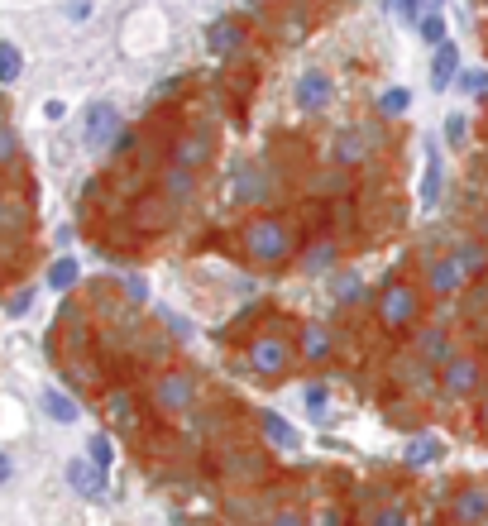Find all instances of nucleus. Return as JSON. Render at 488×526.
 I'll return each mask as SVG.
<instances>
[{
    "label": "nucleus",
    "instance_id": "obj_1",
    "mask_svg": "<svg viewBox=\"0 0 488 526\" xmlns=\"http://www.w3.org/2000/svg\"><path fill=\"white\" fill-rule=\"evenodd\" d=\"M235 249H240V259L249 263V268H259V273L297 268V254H302L297 230H292V220L283 216V211H254V216H244L240 235H235Z\"/></svg>",
    "mask_w": 488,
    "mask_h": 526
},
{
    "label": "nucleus",
    "instance_id": "obj_2",
    "mask_svg": "<svg viewBox=\"0 0 488 526\" xmlns=\"http://www.w3.org/2000/svg\"><path fill=\"white\" fill-rule=\"evenodd\" d=\"M426 302H431V297H426L422 283L393 273L374 297V326L383 330L388 340H407V335H417V330L426 326Z\"/></svg>",
    "mask_w": 488,
    "mask_h": 526
},
{
    "label": "nucleus",
    "instance_id": "obj_3",
    "mask_svg": "<svg viewBox=\"0 0 488 526\" xmlns=\"http://www.w3.org/2000/svg\"><path fill=\"white\" fill-rule=\"evenodd\" d=\"M240 364H244V373L259 378V383H283V378H292V369L302 364V354H297V340H292L288 330L264 326L244 340Z\"/></svg>",
    "mask_w": 488,
    "mask_h": 526
},
{
    "label": "nucleus",
    "instance_id": "obj_4",
    "mask_svg": "<svg viewBox=\"0 0 488 526\" xmlns=\"http://www.w3.org/2000/svg\"><path fill=\"white\" fill-rule=\"evenodd\" d=\"M201 373L197 364H163L149 383V412L168 421H182V417H197L201 407Z\"/></svg>",
    "mask_w": 488,
    "mask_h": 526
},
{
    "label": "nucleus",
    "instance_id": "obj_5",
    "mask_svg": "<svg viewBox=\"0 0 488 526\" xmlns=\"http://www.w3.org/2000/svg\"><path fill=\"white\" fill-rule=\"evenodd\" d=\"M488 388V364L479 350H455L441 364V393L436 402L445 407H460V402H479Z\"/></svg>",
    "mask_w": 488,
    "mask_h": 526
},
{
    "label": "nucleus",
    "instance_id": "obj_6",
    "mask_svg": "<svg viewBox=\"0 0 488 526\" xmlns=\"http://www.w3.org/2000/svg\"><path fill=\"white\" fill-rule=\"evenodd\" d=\"M388 144V134L378 130L374 120H355V125H340V130L326 139V158L340 173H359L364 163H374V154Z\"/></svg>",
    "mask_w": 488,
    "mask_h": 526
},
{
    "label": "nucleus",
    "instance_id": "obj_7",
    "mask_svg": "<svg viewBox=\"0 0 488 526\" xmlns=\"http://www.w3.org/2000/svg\"><path fill=\"white\" fill-rule=\"evenodd\" d=\"M422 287H426V297H431V302H460L474 283H469V273L460 268V259L445 249V254H431V259H426Z\"/></svg>",
    "mask_w": 488,
    "mask_h": 526
},
{
    "label": "nucleus",
    "instance_id": "obj_8",
    "mask_svg": "<svg viewBox=\"0 0 488 526\" xmlns=\"http://www.w3.org/2000/svg\"><path fill=\"white\" fill-rule=\"evenodd\" d=\"M445 526H488V479L455 483L445 498Z\"/></svg>",
    "mask_w": 488,
    "mask_h": 526
},
{
    "label": "nucleus",
    "instance_id": "obj_9",
    "mask_svg": "<svg viewBox=\"0 0 488 526\" xmlns=\"http://www.w3.org/2000/svg\"><path fill=\"white\" fill-rule=\"evenodd\" d=\"M340 263H345V240L340 235H316V240L302 244L297 273H307V278H335Z\"/></svg>",
    "mask_w": 488,
    "mask_h": 526
},
{
    "label": "nucleus",
    "instance_id": "obj_10",
    "mask_svg": "<svg viewBox=\"0 0 488 526\" xmlns=\"http://www.w3.org/2000/svg\"><path fill=\"white\" fill-rule=\"evenodd\" d=\"M292 101L302 115H321V110H331L335 101V77L326 67H302V77H297V87H292Z\"/></svg>",
    "mask_w": 488,
    "mask_h": 526
},
{
    "label": "nucleus",
    "instance_id": "obj_11",
    "mask_svg": "<svg viewBox=\"0 0 488 526\" xmlns=\"http://www.w3.org/2000/svg\"><path fill=\"white\" fill-rule=\"evenodd\" d=\"M125 130V120H120V106L115 101H91L87 115H82V139H87L91 149H111L115 139Z\"/></svg>",
    "mask_w": 488,
    "mask_h": 526
},
{
    "label": "nucleus",
    "instance_id": "obj_12",
    "mask_svg": "<svg viewBox=\"0 0 488 526\" xmlns=\"http://www.w3.org/2000/svg\"><path fill=\"white\" fill-rule=\"evenodd\" d=\"M211 158H216V139H211V130H182L178 139H173V149H168V163L192 168V173H206Z\"/></svg>",
    "mask_w": 488,
    "mask_h": 526
},
{
    "label": "nucleus",
    "instance_id": "obj_13",
    "mask_svg": "<svg viewBox=\"0 0 488 526\" xmlns=\"http://www.w3.org/2000/svg\"><path fill=\"white\" fill-rule=\"evenodd\" d=\"M101 402H106L101 412H106L115 436H139V431H144V412H139V397H134L130 388H106Z\"/></svg>",
    "mask_w": 488,
    "mask_h": 526
},
{
    "label": "nucleus",
    "instance_id": "obj_14",
    "mask_svg": "<svg viewBox=\"0 0 488 526\" xmlns=\"http://www.w3.org/2000/svg\"><path fill=\"white\" fill-rule=\"evenodd\" d=\"M197 192H201V173H192V168L168 163V168H163V177H158V197H163V206H168V211H187V206L197 201Z\"/></svg>",
    "mask_w": 488,
    "mask_h": 526
},
{
    "label": "nucleus",
    "instance_id": "obj_15",
    "mask_svg": "<svg viewBox=\"0 0 488 526\" xmlns=\"http://www.w3.org/2000/svg\"><path fill=\"white\" fill-rule=\"evenodd\" d=\"M445 197V163H441V144L426 139L422 144V187H417V201H422V216H431Z\"/></svg>",
    "mask_w": 488,
    "mask_h": 526
},
{
    "label": "nucleus",
    "instance_id": "obj_16",
    "mask_svg": "<svg viewBox=\"0 0 488 526\" xmlns=\"http://www.w3.org/2000/svg\"><path fill=\"white\" fill-rule=\"evenodd\" d=\"M63 479H67V488L82 498V503H106V483H111V474H101L91 460H67V469H63Z\"/></svg>",
    "mask_w": 488,
    "mask_h": 526
},
{
    "label": "nucleus",
    "instance_id": "obj_17",
    "mask_svg": "<svg viewBox=\"0 0 488 526\" xmlns=\"http://www.w3.org/2000/svg\"><path fill=\"white\" fill-rule=\"evenodd\" d=\"M297 354H302V364H307V369L331 364V359H335V330L321 326V321H307V326L297 330Z\"/></svg>",
    "mask_w": 488,
    "mask_h": 526
},
{
    "label": "nucleus",
    "instance_id": "obj_18",
    "mask_svg": "<svg viewBox=\"0 0 488 526\" xmlns=\"http://www.w3.org/2000/svg\"><path fill=\"white\" fill-rule=\"evenodd\" d=\"M244 39H249V29H244L240 15H221V20L206 24V48H211L216 58H235V53H244Z\"/></svg>",
    "mask_w": 488,
    "mask_h": 526
},
{
    "label": "nucleus",
    "instance_id": "obj_19",
    "mask_svg": "<svg viewBox=\"0 0 488 526\" xmlns=\"http://www.w3.org/2000/svg\"><path fill=\"white\" fill-rule=\"evenodd\" d=\"M455 350H460V345H455V330H450V326H436V321H426V326L412 335V354L431 359L436 369H441V364H445V359H450Z\"/></svg>",
    "mask_w": 488,
    "mask_h": 526
},
{
    "label": "nucleus",
    "instance_id": "obj_20",
    "mask_svg": "<svg viewBox=\"0 0 488 526\" xmlns=\"http://www.w3.org/2000/svg\"><path fill=\"white\" fill-rule=\"evenodd\" d=\"M254 421H259V436H264L273 450H297V445H302L297 426H292L283 412H273V407H259V412H254Z\"/></svg>",
    "mask_w": 488,
    "mask_h": 526
},
{
    "label": "nucleus",
    "instance_id": "obj_21",
    "mask_svg": "<svg viewBox=\"0 0 488 526\" xmlns=\"http://www.w3.org/2000/svg\"><path fill=\"white\" fill-rule=\"evenodd\" d=\"M331 287H335V292H331L335 307H345V311H350V307H364V302L374 307V297H378V287H364V278H359L355 268H340Z\"/></svg>",
    "mask_w": 488,
    "mask_h": 526
},
{
    "label": "nucleus",
    "instance_id": "obj_22",
    "mask_svg": "<svg viewBox=\"0 0 488 526\" xmlns=\"http://www.w3.org/2000/svg\"><path fill=\"white\" fill-rule=\"evenodd\" d=\"M450 254L460 259V268L469 273V283H484L488 278V244L479 235H460V240L450 244Z\"/></svg>",
    "mask_w": 488,
    "mask_h": 526
},
{
    "label": "nucleus",
    "instance_id": "obj_23",
    "mask_svg": "<svg viewBox=\"0 0 488 526\" xmlns=\"http://www.w3.org/2000/svg\"><path fill=\"white\" fill-rule=\"evenodd\" d=\"M0 230H5V244L20 249V240L29 235V201L20 192H5V206H0Z\"/></svg>",
    "mask_w": 488,
    "mask_h": 526
},
{
    "label": "nucleus",
    "instance_id": "obj_24",
    "mask_svg": "<svg viewBox=\"0 0 488 526\" xmlns=\"http://www.w3.org/2000/svg\"><path fill=\"white\" fill-rule=\"evenodd\" d=\"M460 82V44L450 39V44L431 48V87L436 91H450Z\"/></svg>",
    "mask_w": 488,
    "mask_h": 526
},
{
    "label": "nucleus",
    "instance_id": "obj_25",
    "mask_svg": "<svg viewBox=\"0 0 488 526\" xmlns=\"http://www.w3.org/2000/svg\"><path fill=\"white\" fill-rule=\"evenodd\" d=\"M39 407H44V417L58 421V426H77V417H82L77 397L63 393V388H44V393H39Z\"/></svg>",
    "mask_w": 488,
    "mask_h": 526
},
{
    "label": "nucleus",
    "instance_id": "obj_26",
    "mask_svg": "<svg viewBox=\"0 0 488 526\" xmlns=\"http://www.w3.org/2000/svg\"><path fill=\"white\" fill-rule=\"evenodd\" d=\"M412 110V91L407 87H383L374 96V120H402Z\"/></svg>",
    "mask_w": 488,
    "mask_h": 526
},
{
    "label": "nucleus",
    "instance_id": "obj_27",
    "mask_svg": "<svg viewBox=\"0 0 488 526\" xmlns=\"http://www.w3.org/2000/svg\"><path fill=\"white\" fill-rule=\"evenodd\" d=\"M48 292H72V287L82 283V263H77V254H63V259L48 263Z\"/></svg>",
    "mask_w": 488,
    "mask_h": 526
},
{
    "label": "nucleus",
    "instance_id": "obj_28",
    "mask_svg": "<svg viewBox=\"0 0 488 526\" xmlns=\"http://www.w3.org/2000/svg\"><path fill=\"white\" fill-rule=\"evenodd\" d=\"M302 407H307L316 421L331 417V383H326V378H307V383H302Z\"/></svg>",
    "mask_w": 488,
    "mask_h": 526
},
{
    "label": "nucleus",
    "instance_id": "obj_29",
    "mask_svg": "<svg viewBox=\"0 0 488 526\" xmlns=\"http://www.w3.org/2000/svg\"><path fill=\"white\" fill-rule=\"evenodd\" d=\"M369 526H417V522H412V507H407V498H388L383 507H374Z\"/></svg>",
    "mask_w": 488,
    "mask_h": 526
},
{
    "label": "nucleus",
    "instance_id": "obj_30",
    "mask_svg": "<svg viewBox=\"0 0 488 526\" xmlns=\"http://www.w3.org/2000/svg\"><path fill=\"white\" fill-rule=\"evenodd\" d=\"M87 460L101 469V474H111L115 469V440L106 436V431H91L87 436Z\"/></svg>",
    "mask_w": 488,
    "mask_h": 526
},
{
    "label": "nucleus",
    "instance_id": "obj_31",
    "mask_svg": "<svg viewBox=\"0 0 488 526\" xmlns=\"http://www.w3.org/2000/svg\"><path fill=\"white\" fill-rule=\"evenodd\" d=\"M20 72H24V53L15 39H5L0 44V87H15L20 82Z\"/></svg>",
    "mask_w": 488,
    "mask_h": 526
},
{
    "label": "nucleus",
    "instance_id": "obj_32",
    "mask_svg": "<svg viewBox=\"0 0 488 526\" xmlns=\"http://www.w3.org/2000/svg\"><path fill=\"white\" fill-rule=\"evenodd\" d=\"M264 526H311V512L297 503H283V507H268L264 517H259Z\"/></svg>",
    "mask_w": 488,
    "mask_h": 526
},
{
    "label": "nucleus",
    "instance_id": "obj_33",
    "mask_svg": "<svg viewBox=\"0 0 488 526\" xmlns=\"http://www.w3.org/2000/svg\"><path fill=\"white\" fill-rule=\"evenodd\" d=\"M441 455H445V445L436 436H417L407 445V464H412V469H417V464H436Z\"/></svg>",
    "mask_w": 488,
    "mask_h": 526
},
{
    "label": "nucleus",
    "instance_id": "obj_34",
    "mask_svg": "<svg viewBox=\"0 0 488 526\" xmlns=\"http://www.w3.org/2000/svg\"><path fill=\"white\" fill-rule=\"evenodd\" d=\"M0 163H5L10 177H20V130H15V125L0 130Z\"/></svg>",
    "mask_w": 488,
    "mask_h": 526
},
{
    "label": "nucleus",
    "instance_id": "obj_35",
    "mask_svg": "<svg viewBox=\"0 0 488 526\" xmlns=\"http://www.w3.org/2000/svg\"><path fill=\"white\" fill-rule=\"evenodd\" d=\"M450 24H445V10H431L422 24H417V34H422V44H431V48H441V44H450V34H445Z\"/></svg>",
    "mask_w": 488,
    "mask_h": 526
},
{
    "label": "nucleus",
    "instance_id": "obj_36",
    "mask_svg": "<svg viewBox=\"0 0 488 526\" xmlns=\"http://www.w3.org/2000/svg\"><path fill=\"white\" fill-rule=\"evenodd\" d=\"M311 526H350V512H345V503L326 498V503L311 507Z\"/></svg>",
    "mask_w": 488,
    "mask_h": 526
},
{
    "label": "nucleus",
    "instance_id": "obj_37",
    "mask_svg": "<svg viewBox=\"0 0 488 526\" xmlns=\"http://www.w3.org/2000/svg\"><path fill=\"white\" fill-rule=\"evenodd\" d=\"M441 134H445V144H450V149H465V144H469V120L460 115V110H450V115H445V125H441Z\"/></svg>",
    "mask_w": 488,
    "mask_h": 526
},
{
    "label": "nucleus",
    "instance_id": "obj_38",
    "mask_svg": "<svg viewBox=\"0 0 488 526\" xmlns=\"http://www.w3.org/2000/svg\"><path fill=\"white\" fill-rule=\"evenodd\" d=\"M139 144H144V134H139V130H130V125H125V130H120V139H115V144H111V163H125V158H130L134 149H139Z\"/></svg>",
    "mask_w": 488,
    "mask_h": 526
},
{
    "label": "nucleus",
    "instance_id": "obj_39",
    "mask_svg": "<svg viewBox=\"0 0 488 526\" xmlns=\"http://www.w3.org/2000/svg\"><path fill=\"white\" fill-rule=\"evenodd\" d=\"M455 87L465 91V96H488V72H460Z\"/></svg>",
    "mask_w": 488,
    "mask_h": 526
},
{
    "label": "nucleus",
    "instance_id": "obj_40",
    "mask_svg": "<svg viewBox=\"0 0 488 526\" xmlns=\"http://www.w3.org/2000/svg\"><path fill=\"white\" fill-rule=\"evenodd\" d=\"M29 302H34V292H29V287H15V297L5 302V316H10V321H15V316H24V311H29Z\"/></svg>",
    "mask_w": 488,
    "mask_h": 526
},
{
    "label": "nucleus",
    "instance_id": "obj_41",
    "mask_svg": "<svg viewBox=\"0 0 488 526\" xmlns=\"http://www.w3.org/2000/svg\"><path fill=\"white\" fill-rule=\"evenodd\" d=\"M398 10L407 15L412 24H422L426 15H431V0H398Z\"/></svg>",
    "mask_w": 488,
    "mask_h": 526
},
{
    "label": "nucleus",
    "instance_id": "obj_42",
    "mask_svg": "<svg viewBox=\"0 0 488 526\" xmlns=\"http://www.w3.org/2000/svg\"><path fill=\"white\" fill-rule=\"evenodd\" d=\"M67 20L72 24H87L91 15H96V10H91V0H67V10H63Z\"/></svg>",
    "mask_w": 488,
    "mask_h": 526
},
{
    "label": "nucleus",
    "instance_id": "obj_43",
    "mask_svg": "<svg viewBox=\"0 0 488 526\" xmlns=\"http://www.w3.org/2000/svg\"><path fill=\"white\" fill-rule=\"evenodd\" d=\"M474 431L488 440V388H484V397L474 402Z\"/></svg>",
    "mask_w": 488,
    "mask_h": 526
},
{
    "label": "nucleus",
    "instance_id": "obj_44",
    "mask_svg": "<svg viewBox=\"0 0 488 526\" xmlns=\"http://www.w3.org/2000/svg\"><path fill=\"white\" fill-rule=\"evenodd\" d=\"M125 297H130V302H144V297H149L144 278H125Z\"/></svg>",
    "mask_w": 488,
    "mask_h": 526
},
{
    "label": "nucleus",
    "instance_id": "obj_45",
    "mask_svg": "<svg viewBox=\"0 0 488 526\" xmlns=\"http://www.w3.org/2000/svg\"><path fill=\"white\" fill-rule=\"evenodd\" d=\"M474 235H479V240L488 244V201L479 206V216H474Z\"/></svg>",
    "mask_w": 488,
    "mask_h": 526
},
{
    "label": "nucleus",
    "instance_id": "obj_46",
    "mask_svg": "<svg viewBox=\"0 0 488 526\" xmlns=\"http://www.w3.org/2000/svg\"><path fill=\"white\" fill-rule=\"evenodd\" d=\"M10 479H15V455L5 450V455H0V483H10Z\"/></svg>",
    "mask_w": 488,
    "mask_h": 526
},
{
    "label": "nucleus",
    "instance_id": "obj_47",
    "mask_svg": "<svg viewBox=\"0 0 488 526\" xmlns=\"http://www.w3.org/2000/svg\"><path fill=\"white\" fill-rule=\"evenodd\" d=\"M441 5H445V0H431V10H441Z\"/></svg>",
    "mask_w": 488,
    "mask_h": 526
},
{
    "label": "nucleus",
    "instance_id": "obj_48",
    "mask_svg": "<svg viewBox=\"0 0 488 526\" xmlns=\"http://www.w3.org/2000/svg\"><path fill=\"white\" fill-rule=\"evenodd\" d=\"M417 526H445V522H417Z\"/></svg>",
    "mask_w": 488,
    "mask_h": 526
},
{
    "label": "nucleus",
    "instance_id": "obj_49",
    "mask_svg": "<svg viewBox=\"0 0 488 526\" xmlns=\"http://www.w3.org/2000/svg\"><path fill=\"white\" fill-rule=\"evenodd\" d=\"M484 5H488V0H484Z\"/></svg>",
    "mask_w": 488,
    "mask_h": 526
}]
</instances>
